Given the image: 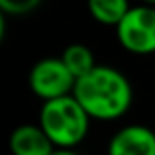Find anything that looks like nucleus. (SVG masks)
I'll return each mask as SVG.
<instances>
[{
	"mask_svg": "<svg viewBox=\"0 0 155 155\" xmlns=\"http://www.w3.org/2000/svg\"><path fill=\"white\" fill-rule=\"evenodd\" d=\"M73 94L94 120H118L130 110L134 100L132 84L126 75L106 65H96L79 77Z\"/></svg>",
	"mask_w": 155,
	"mask_h": 155,
	"instance_id": "1",
	"label": "nucleus"
},
{
	"mask_svg": "<svg viewBox=\"0 0 155 155\" xmlns=\"http://www.w3.org/2000/svg\"><path fill=\"white\" fill-rule=\"evenodd\" d=\"M91 114L77 100V96L65 94L43 100L39 110V126L53 141L55 149H73L87 137Z\"/></svg>",
	"mask_w": 155,
	"mask_h": 155,
	"instance_id": "2",
	"label": "nucleus"
},
{
	"mask_svg": "<svg viewBox=\"0 0 155 155\" xmlns=\"http://www.w3.org/2000/svg\"><path fill=\"white\" fill-rule=\"evenodd\" d=\"M116 38L126 51L134 55L155 53V6H130L126 16L116 26Z\"/></svg>",
	"mask_w": 155,
	"mask_h": 155,
	"instance_id": "3",
	"label": "nucleus"
},
{
	"mask_svg": "<svg viewBox=\"0 0 155 155\" xmlns=\"http://www.w3.org/2000/svg\"><path fill=\"white\" fill-rule=\"evenodd\" d=\"M28 83H30L31 92L38 98L51 100L57 96L71 94L77 79L61 57H47V59L38 61L31 67Z\"/></svg>",
	"mask_w": 155,
	"mask_h": 155,
	"instance_id": "4",
	"label": "nucleus"
},
{
	"mask_svg": "<svg viewBox=\"0 0 155 155\" xmlns=\"http://www.w3.org/2000/svg\"><path fill=\"white\" fill-rule=\"evenodd\" d=\"M110 155H155V132L145 126H126L108 143Z\"/></svg>",
	"mask_w": 155,
	"mask_h": 155,
	"instance_id": "5",
	"label": "nucleus"
},
{
	"mask_svg": "<svg viewBox=\"0 0 155 155\" xmlns=\"http://www.w3.org/2000/svg\"><path fill=\"white\" fill-rule=\"evenodd\" d=\"M8 147L14 155H51L55 145L41 126H18L8 137Z\"/></svg>",
	"mask_w": 155,
	"mask_h": 155,
	"instance_id": "6",
	"label": "nucleus"
},
{
	"mask_svg": "<svg viewBox=\"0 0 155 155\" xmlns=\"http://www.w3.org/2000/svg\"><path fill=\"white\" fill-rule=\"evenodd\" d=\"M130 6V0H87L88 14L102 26H118Z\"/></svg>",
	"mask_w": 155,
	"mask_h": 155,
	"instance_id": "7",
	"label": "nucleus"
},
{
	"mask_svg": "<svg viewBox=\"0 0 155 155\" xmlns=\"http://www.w3.org/2000/svg\"><path fill=\"white\" fill-rule=\"evenodd\" d=\"M61 59L69 67V71L75 75V79L87 75L91 69H94L98 65L94 59V53L91 51V47L84 45V43H71L69 47H65Z\"/></svg>",
	"mask_w": 155,
	"mask_h": 155,
	"instance_id": "8",
	"label": "nucleus"
},
{
	"mask_svg": "<svg viewBox=\"0 0 155 155\" xmlns=\"http://www.w3.org/2000/svg\"><path fill=\"white\" fill-rule=\"evenodd\" d=\"M41 0H0V10L4 14H16V16H22L28 14V12L35 10L39 6Z\"/></svg>",
	"mask_w": 155,
	"mask_h": 155,
	"instance_id": "9",
	"label": "nucleus"
},
{
	"mask_svg": "<svg viewBox=\"0 0 155 155\" xmlns=\"http://www.w3.org/2000/svg\"><path fill=\"white\" fill-rule=\"evenodd\" d=\"M141 2H145V4H153V6H155V0H141Z\"/></svg>",
	"mask_w": 155,
	"mask_h": 155,
	"instance_id": "10",
	"label": "nucleus"
}]
</instances>
